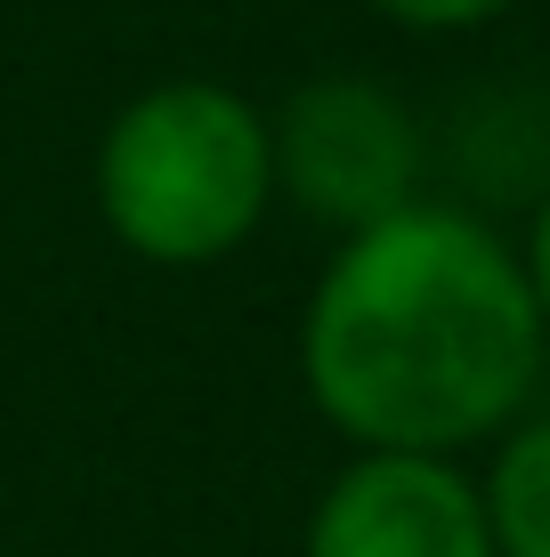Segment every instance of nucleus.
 Segmentation results:
<instances>
[{
  "label": "nucleus",
  "instance_id": "f257e3e1",
  "mask_svg": "<svg viewBox=\"0 0 550 557\" xmlns=\"http://www.w3.org/2000/svg\"><path fill=\"white\" fill-rule=\"evenodd\" d=\"M542 372L526 259L445 202L356 226L300 323V380L372 453H453L494 436Z\"/></svg>",
  "mask_w": 550,
  "mask_h": 557
},
{
  "label": "nucleus",
  "instance_id": "f03ea898",
  "mask_svg": "<svg viewBox=\"0 0 550 557\" xmlns=\"http://www.w3.org/2000/svg\"><path fill=\"white\" fill-rule=\"evenodd\" d=\"M276 195L268 122L227 82H162L113 113L98 146V210L113 243L155 267H211Z\"/></svg>",
  "mask_w": 550,
  "mask_h": 557
},
{
  "label": "nucleus",
  "instance_id": "7ed1b4c3",
  "mask_svg": "<svg viewBox=\"0 0 550 557\" xmlns=\"http://www.w3.org/2000/svg\"><path fill=\"white\" fill-rule=\"evenodd\" d=\"M276 186L325 226H372L413 202L421 178V138L405 106L372 82H308L268 129Z\"/></svg>",
  "mask_w": 550,
  "mask_h": 557
},
{
  "label": "nucleus",
  "instance_id": "20e7f679",
  "mask_svg": "<svg viewBox=\"0 0 550 557\" xmlns=\"http://www.w3.org/2000/svg\"><path fill=\"white\" fill-rule=\"evenodd\" d=\"M308 557H494V533L445 453H365L316 502Z\"/></svg>",
  "mask_w": 550,
  "mask_h": 557
},
{
  "label": "nucleus",
  "instance_id": "39448f33",
  "mask_svg": "<svg viewBox=\"0 0 550 557\" xmlns=\"http://www.w3.org/2000/svg\"><path fill=\"white\" fill-rule=\"evenodd\" d=\"M478 502H486L494 557H550V420L510 436Z\"/></svg>",
  "mask_w": 550,
  "mask_h": 557
},
{
  "label": "nucleus",
  "instance_id": "423d86ee",
  "mask_svg": "<svg viewBox=\"0 0 550 557\" xmlns=\"http://www.w3.org/2000/svg\"><path fill=\"white\" fill-rule=\"evenodd\" d=\"M381 16H396V25L413 33H462V25H486V16H502L510 0H372Z\"/></svg>",
  "mask_w": 550,
  "mask_h": 557
},
{
  "label": "nucleus",
  "instance_id": "0eeeda50",
  "mask_svg": "<svg viewBox=\"0 0 550 557\" xmlns=\"http://www.w3.org/2000/svg\"><path fill=\"white\" fill-rule=\"evenodd\" d=\"M526 283H535L542 332H550V202H542V219H535V243H526Z\"/></svg>",
  "mask_w": 550,
  "mask_h": 557
}]
</instances>
